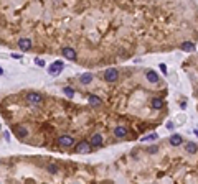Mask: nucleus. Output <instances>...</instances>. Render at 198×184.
Masks as SVG:
<instances>
[{
  "mask_svg": "<svg viewBox=\"0 0 198 184\" xmlns=\"http://www.w3.org/2000/svg\"><path fill=\"white\" fill-rule=\"evenodd\" d=\"M114 135H116L117 138H124L127 135V128L126 127H116L114 128Z\"/></svg>",
  "mask_w": 198,
  "mask_h": 184,
  "instance_id": "2eb2a0df",
  "label": "nucleus"
},
{
  "mask_svg": "<svg viewBox=\"0 0 198 184\" xmlns=\"http://www.w3.org/2000/svg\"><path fill=\"white\" fill-rule=\"evenodd\" d=\"M61 54L66 58V59H69V61H76V51H74V48H69V46H66V48H63L61 49Z\"/></svg>",
  "mask_w": 198,
  "mask_h": 184,
  "instance_id": "39448f33",
  "label": "nucleus"
},
{
  "mask_svg": "<svg viewBox=\"0 0 198 184\" xmlns=\"http://www.w3.org/2000/svg\"><path fill=\"white\" fill-rule=\"evenodd\" d=\"M195 135H197V137H198V130H195Z\"/></svg>",
  "mask_w": 198,
  "mask_h": 184,
  "instance_id": "cd10ccee",
  "label": "nucleus"
},
{
  "mask_svg": "<svg viewBox=\"0 0 198 184\" xmlns=\"http://www.w3.org/2000/svg\"><path fill=\"white\" fill-rule=\"evenodd\" d=\"M185 150H187V153H197L198 151V145L195 143V141H190V143H187V146H185Z\"/></svg>",
  "mask_w": 198,
  "mask_h": 184,
  "instance_id": "f3484780",
  "label": "nucleus"
},
{
  "mask_svg": "<svg viewBox=\"0 0 198 184\" xmlns=\"http://www.w3.org/2000/svg\"><path fill=\"white\" fill-rule=\"evenodd\" d=\"M76 153H89L91 151V143L89 141H79L76 143Z\"/></svg>",
  "mask_w": 198,
  "mask_h": 184,
  "instance_id": "0eeeda50",
  "label": "nucleus"
},
{
  "mask_svg": "<svg viewBox=\"0 0 198 184\" xmlns=\"http://www.w3.org/2000/svg\"><path fill=\"white\" fill-rule=\"evenodd\" d=\"M147 140H157V133H152V135H147L142 138V141H147Z\"/></svg>",
  "mask_w": 198,
  "mask_h": 184,
  "instance_id": "aec40b11",
  "label": "nucleus"
},
{
  "mask_svg": "<svg viewBox=\"0 0 198 184\" xmlns=\"http://www.w3.org/2000/svg\"><path fill=\"white\" fill-rule=\"evenodd\" d=\"M117 79H119V71H117V69H114V67L106 69V72H104V81L112 84V82H116Z\"/></svg>",
  "mask_w": 198,
  "mask_h": 184,
  "instance_id": "f03ea898",
  "label": "nucleus"
},
{
  "mask_svg": "<svg viewBox=\"0 0 198 184\" xmlns=\"http://www.w3.org/2000/svg\"><path fill=\"white\" fill-rule=\"evenodd\" d=\"M15 135L18 140H25L26 137H28V130H26L25 127H22V125H17L15 127Z\"/></svg>",
  "mask_w": 198,
  "mask_h": 184,
  "instance_id": "6e6552de",
  "label": "nucleus"
},
{
  "mask_svg": "<svg viewBox=\"0 0 198 184\" xmlns=\"http://www.w3.org/2000/svg\"><path fill=\"white\" fill-rule=\"evenodd\" d=\"M150 105H152V108H155V110H160V108L163 107V100L160 97H154L152 100H150Z\"/></svg>",
  "mask_w": 198,
  "mask_h": 184,
  "instance_id": "ddd939ff",
  "label": "nucleus"
},
{
  "mask_svg": "<svg viewBox=\"0 0 198 184\" xmlns=\"http://www.w3.org/2000/svg\"><path fill=\"white\" fill-rule=\"evenodd\" d=\"M145 77H147V81H149V82H152V84H157V82L160 81V77H158V74H157L155 71H152V69L145 72Z\"/></svg>",
  "mask_w": 198,
  "mask_h": 184,
  "instance_id": "1a4fd4ad",
  "label": "nucleus"
},
{
  "mask_svg": "<svg viewBox=\"0 0 198 184\" xmlns=\"http://www.w3.org/2000/svg\"><path fill=\"white\" fill-rule=\"evenodd\" d=\"M58 164H48V166H46V171H48V173L50 174H56L58 173Z\"/></svg>",
  "mask_w": 198,
  "mask_h": 184,
  "instance_id": "a211bd4d",
  "label": "nucleus"
},
{
  "mask_svg": "<svg viewBox=\"0 0 198 184\" xmlns=\"http://www.w3.org/2000/svg\"><path fill=\"white\" fill-rule=\"evenodd\" d=\"M149 153H157V146H154V148H149Z\"/></svg>",
  "mask_w": 198,
  "mask_h": 184,
  "instance_id": "b1692460",
  "label": "nucleus"
},
{
  "mask_svg": "<svg viewBox=\"0 0 198 184\" xmlns=\"http://www.w3.org/2000/svg\"><path fill=\"white\" fill-rule=\"evenodd\" d=\"M58 143H60V146H63V148H69V146L74 145V138L69 137V135H61V137L58 138Z\"/></svg>",
  "mask_w": 198,
  "mask_h": 184,
  "instance_id": "20e7f679",
  "label": "nucleus"
},
{
  "mask_svg": "<svg viewBox=\"0 0 198 184\" xmlns=\"http://www.w3.org/2000/svg\"><path fill=\"white\" fill-rule=\"evenodd\" d=\"M35 62H36V66H40V67H45V66H46V62L43 61V59H40V58H36Z\"/></svg>",
  "mask_w": 198,
  "mask_h": 184,
  "instance_id": "412c9836",
  "label": "nucleus"
},
{
  "mask_svg": "<svg viewBox=\"0 0 198 184\" xmlns=\"http://www.w3.org/2000/svg\"><path fill=\"white\" fill-rule=\"evenodd\" d=\"M63 92H65V95L66 97H74V89H73V87H65V89H63Z\"/></svg>",
  "mask_w": 198,
  "mask_h": 184,
  "instance_id": "6ab92c4d",
  "label": "nucleus"
},
{
  "mask_svg": "<svg viewBox=\"0 0 198 184\" xmlns=\"http://www.w3.org/2000/svg\"><path fill=\"white\" fill-rule=\"evenodd\" d=\"M88 102H89V105L91 107H101V104H102V100L97 95H94V94H91L89 97H88Z\"/></svg>",
  "mask_w": 198,
  "mask_h": 184,
  "instance_id": "9b49d317",
  "label": "nucleus"
},
{
  "mask_svg": "<svg viewBox=\"0 0 198 184\" xmlns=\"http://www.w3.org/2000/svg\"><path fill=\"white\" fill-rule=\"evenodd\" d=\"M180 49L185 53H193L197 48H195V45H193L192 41H183L182 45H180Z\"/></svg>",
  "mask_w": 198,
  "mask_h": 184,
  "instance_id": "9d476101",
  "label": "nucleus"
},
{
  "mask_svg": "<svg viewBox=\"0 0 198 184\" xmlns=\"http://www.w3.org/2000/svg\"><path fill=\"white\" fill-rule=\"evenodd\" d=\"M168 141H170V145H172V146H180V145L183 143V138L180 137V135H172Z\"/></svg>",
  "mask_w": 198,
  "mask_h": 184,
  "instance_id": "4468645a",
  "label": "nucleus"
},
{
  "mask_svg": "<svg viewBox=\"0 0 198 184\" xmlns=\"http://www.w3.org/2000/svg\"><path fill=\"white\" fill-rule=\"evenodd\" d=\"M79 81H81V84H84V86L91 84V82H92V74H91V72H86V74H83V76L79 77Z\"/></svg>",
  "mask_w": 198,
  "mask_h": 184,
  "instance_id": "dca6fc26",
  "label": "nucleus"
},
{
  "mask_svg": "<svg viewBox=\"0 0 198 184\" xmlns=\"http://www.w3.org/2000/svg\"><path fill=\"white\" fill-rule=\"evenodd\" d=\"M3 138H5L7 143H8V141H10V133H8V132H3Z\"/></svg>",
  "mask_w": 198,
  "mask_h": 184,
  "instance_id": "4be33fe9",
  "label": "nucleus"
},
{
  "mask_svg": "<svg viewBox=\"0 0 198 184\" xmlns=\"http://www.w3.org/2000/svg\"><path fill=\"white\" fill-rule=\"evenodd\" d=\"M33 43H31L30 38H20L18 40V48H20V51H30Z\"/></svg>",
  "mask_w": 198,
  "mask_h": 184,
  "instance_id": "423d86ee",
  "label": "nucleus"
},
{
  "mask_svg": "<svg viewBox=\"0 0 198 184\" xmlns=\"http://www.w3.org/2000/svg\"><path fill=\"white\" fill-rule=\"evenodd\" d=\"M26 102L31 104V105H40V104H43V95L41 94H38V92H28L25 95Z\"/></svg>",
  "mask_w": 198,
  "mask_h": 184,
  "instance_id": "f257e3e1",
  "label": "nucleus"
},
{
  "mask_svg": "<svg viewBox=\"0 0 198 184\" xmlns=\"http://www.w3.org/2000/svg\"><path fill=\"white\" fill-rule=\"evenodd\" d=\"M89 143H91V146H101L102 137L99 135V133H94V135L91 137V140H89Z\"/></svg>",
  "mask_w": 198,
  "mask_h": 184,
  "instance_id": "f8f14e48",
  "label": "nucleus"
},
{
  "mask_svg": "<svg viewBox=\"0 0 198 184\" xmlns=\"http://www.w3.org/2000/svg\"><path fill=\"white\" fill-rule=\"evenodd\" d=\"M12 58H13V59H22L20 54H12Z\"/></svg>",
  "mask_w": 198,
  "mask_h": 184,
  "instance_id": "a878e982",
  "label": "nucleus"
},
{
  "mask_svg": "<svg viewBox=\"0 0 198 184\" xmlns=\"http://www.w3.org/2000/svg\"><path fill=\"white\" fill-rule=\"evenodd\" d=\"M167 128H168V130H172V128H173V123L168 122V123H167Z\"/></svg>",
  "mask_w": 198,
  "mask_h": 184,
  "instance_id": "393cba45",
  "label": "nucleus"
},
{
  "mask_svg": "<svg viewBox=\"0 0 198 184\" xmlns=\"http://www.w3.org/2000/svg\"><path fill=\"white\" fill-rule=\"evenodd\" d=\"M0 76H3V69L2 67H0Z\"/></svg>",
  "mask_w": 198,
  "mask_h": 184,
  "instance_id": "bb28decb",
  "label": "nucleus"
},
{
  "mask_svg": "<svg viewBox=\"0 0 198 184\" xmlns=\"http://www.w3.org/2000/svg\"><path fill=\"white\" fill-rule=\"evenodd\" d=\"M63 69H65V62L63 61H55L53 64L48 66V72H50L51 76H58Z\"/></svg>",
  "mask_w": 198,
  "mask_h": 184,
  "instance_id": "7ed1b4c3",
  "label": "nucleus"
},
{
  "mask_svg": "<svg viewBox=\"0 0 198 184\" xmlns=\"http://www.w3.org/2000/svg\"><path fill=\"white\" fill-rule=\"evenodd\" d=\"M160 71H162L163 74H167V66H165V64H160Z\"/></svg>",
  "mask_w": 198,
  "mask_h": 184,
  "instance_id": "5701e85b",
  "label": "nucleus"
}]
</instances>
